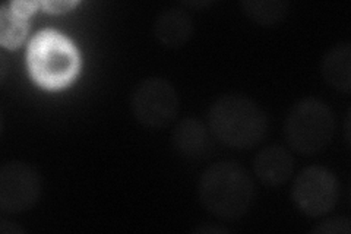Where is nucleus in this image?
<instances>
[{"instance_id":"obj_1","label":"nucleus","mask_w":351,"mask_h":234,"mask_svg":"<svg viewBox=\"0 0 351 234\" xmlns=\"http://www.w3.org/2000/svg\"><path fill=\"white\" fill-rule=\"evenodd\" d=\"M202 207L219 220H237L247 214L255 199V185L249 173L234 161L214 163L197 183Z\"/></svg>"},{"instance_id":"obj_2","label":"nucleus","mask_w":351,"mask_h":234,"mask_svg":"<svg viewBox=\"0 0 351 234\" xmlns=\"http://www.w3.org/2000/svg\"><path fill=\"white\" fill-rule=\"evenodd\" d=\"M208 128L217 141L234 150H250L267 137L268 117L254 100L239 94L217 98L208 111Z\"/></svg>"},{"instance_id":"obj_3","label":"nucleus","mask_w":351,"mask_h":234,"mask_svg":"<svg viewBox=\"0 0 351 234\" xmlns=\"http://www.w3.org/2000/svg\"><path fill=\"white\" fill-rule=\"evenodd\" d=\"M337 129L335 115L326 103L307 97L295 103L284 121V137L302 155H316L331 145Z\"/></svg>"},{"instance_id":"obj_4","label":"nucleus","mask_w":351,"mask_h":234,"mask_svg":"<svg viewBox=\"0 0 351 234\" xmlns=\"http://www.w3.org/2000/svg\"><path fill=\"white\" fill-rule=\"evenodd\" d=\"M28 65L34 80L46 88H60L78 71V54L71 41L53 31H44L31 41Z\"/></svg>"},{"instance_id":"obj_5","label":"nucleus","mask_w":351,"mask_h":234,"mask_svg":"<svg viewBox=\"0 0 351 234\" xmlns=\"http://www.w3.org/2000/svg\"><path fill=\"white\" fill-rule=\"evenodd\" d=\"M179 95L164 78H145L134 88L130 108L142 126L162 129L170 126L179 115Z\"/></svg>"},{"instance_id":"obj_6","label":"nucleus","mask_w":351,"mask_h":234,"mask_svg":"<svg viewBox=\"0 0 351 234\" xmlns=\"http://www.w3.org/2000/svg\"><path fill=\"white\" fill-rule=\"evenodd\" d=\"M339 185L335 174L322 165H309L295 176L291 198L307 217H324L338 202Z\"/></svg>"},{"instance_id":"obj_7","label":"nucleus","mask_w":351,"mask_h":234,"mask_svg":"<svg viewBox=\"0 0 351 234\" xmlns=\"http://www.w3.org/2000/svg\"><path fill=\"white\" fill-rule=\"evenodd\" d=\"M41 177L34 167L10 161L0 169V209L6 214L25 213L37 204Z\"/></svg>"},{"instance_id":"obj_8","label":"nucleus","mask_w":351,"mask_h":234,"mask_svg":"<svg viewBox=\"0 0 351 234\" xmlns=\"http://www.w3.org/2000/svg\"><path fill=\"white\" fill-rule=\"evenodd\" d=\"M254 172L263 185L277 187L293 177L294 159L291 152L281 145H268L256 154Z\"/></svg>"},{"instance_id":"obj_9","label":"nucleus","mask_w":351,"mask_h":234,"mask_svg":"<svg viewBox=\"0 0 351 234\" xmlns=\"http://www.w3.org/2000/svg\"><path fill=\"white\" fill-rule=\"evenodd\" d=\"M171 143L184 159H204L213 148L210 128L195 117L183 119L176 124L171 132Z\"/></svg>"},{"instance_id":"obj_10","label":"nucleus","mask_w":351,"mask_h":234,"mask_svg":"<svg viewBox=\"0 0 351 234\" xmlns=\"http://www.w3.org/2000/svg\"><path fill=\"white\" fill-rule=\"evenodd\" d=\"M152 31L164 47L180 49L193 34V21L184 9L169 8L158 14Z\"/></svg>"},{"instance_id":"obj_11","label":"nucleus","mask_w":351,"mask_h":234,"mask_svg":"<svg viewBox=\"0 0 351 234\" xmlns=\"http://www.w3.org/2000/svg\"><path fill=\"white\" fill-rule=\"evenodd\" d=\"M36 2H8L0 9V43L3 47L16 49L28 32L29 15Z\"/></svg>"},{"instance_id":"obj_12","label":"nucleus","mask_w":351,"mask_h":234,"mask_svg":"<svg viewBox=\"0 0 351 234\" xmlns=\"http://www.w3.org/2000/svg\"><path fill=\"white\" fill-rule=\"evenodd\" d=\"M321 72L328 85L348 94L351 90V44L344 41L329 49L322 59Z\"/></svg>"},{"instance_id":"obj_13","label":"nucleus","mask_w":351,"mask_h":234,"mask_svg":"<svg viewBox=\"0 0 351 234\" xmlns=\"http://www.w3.org/2000/svg\"><path fill=\"white\" fill-rule=\"evenodd\" d=\"M241 9L258 25H277L289 12V3L284 0H246Z\"/></svg>"},{"instance_id":"obj_14","label":"nucleus","mask_w":351,"mask_h":234,"mask_svg":"<svg viewBox=\"0 0 351 234\" xmlns=\"http://www.w3.org/2000/svg\"><path fill=\"white\" fill-rule=\"evenodd\" d=\"M350 218L347 217H331L322 221L319 226L313 229V233L322 234H350L351 224Z\"/></svg>"},{"instance_id":"obj_15","label":"nucleus","mask_w":351,"mask_h":234,"mask_svg":"<svg viewBox=\"0 0 351 234\" xmlns=\"http://www.w3.org/2000/svg\"><path fill=\"white\" fill-rule=\"evenodd\" d=\"M40 5L53 14H59V12H66L68 9L73 8L76 2H64V0H60V2H41Z\"/></svg>"},{"instance_id":"obj_16","label":"nucleus","mask_w":351,"mask_h":234,"mask_svg":"<svg viewBox=\"0 0 351 234\" xmlns=\"http://www.w3.org/2000/svg\"><path fill=\"white\" fill-rule=\"evenodd\" d=\"M196 231H214V233H227L228 230L224 227H197Z\"/></svg>"}]
</instances>
